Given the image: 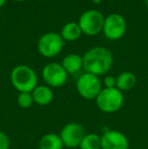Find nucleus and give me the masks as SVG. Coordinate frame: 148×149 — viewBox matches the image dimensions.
Instances as JSON below:
<instances>
[{"instance_id": "nucleus-1", "label": "nucleus", "mask_w": 148, "mask_h": 149, "mask_svg": "<svg viewBox=\"0 0 148 149\" xmlns=\"http://www.w3.org/2000/svg\"><path fill=\"white\" fill-rule=\"evenodd\" d=\"M83 69L85 72L97 76L104 75L112 68L114 57L109 49L97 46L85 52L82 56Z\"/></svg>"}, {"instance_id": "nucleus-2", "label": "nucleus", "mask_w": 148, "mask_h": 149, "mask_svg": "<svg viewBox=\"0 0 148 149\" xmlns=\"http://www.w3.org/2000/svg\"><path fill=\"white\" fill-rule=\"evenodd\" d=\"M10 81L19 92H32L38 86L36 71L28 65H17L10 72Z\"/></svg>"}, {"instance_id": "nucleus-3", "label": "nucleus", "mask_w": 148, "mask_h": 149, "mask_svg": "<svg viewBox=\"0 0 148 149\" xmlns=\"http://www.w3.org/2000/svg\"><path fill=\"white\" fill-rule=\"evenodd\" d=\"M94 100L99 110L107 114H112L118 112L123 107L124 95L123 92L120 91L117 87L115 88L104 87Z\"/></svg>"}, {"instance_id": "nucleus-4", "label": "nucleus", "mask_w": 148, "mask_h": 149, "mask_svg": "<svg viewBox=\"0 0 148 149\" xmlns=\"http://www.w3.org/2000/svg\"><path fill=\"white\" fill-rule=\"evenodd\" d=\"M64 44L65 42L60 33L48 31L40 37L38 41V51L43 57L53 58L61 53Z\"/></svg>"}, {"instance_id": "nucleus-5", "label": "nucleus", "mask_w": 148, "mask_h": 149, "mask_svg": "<svg viewBox=\"0 0 148 149\" xmlns=\"http://www.w3.org/2000/svg\"><path fill=\"white\" fill-rule=\"evenodd\" d=\"M76 89L81 97L85 100H95L103 89V83L99 76L84 72L77 79Z\"/></svg>"}, {"instance_id": "nucleus-6", "label": "nucleus", "mask_w": 148, "mask_h": 149, "mask_svg": "<svg viewBox=\"0 0 148 149\" xmlns=\"http://www.w3.org/2000/svg\"><path fill=\"white\" fill-rule=\"evenodd\" d=\"M105 16L97 9H89L84 11L79 17L78 22L82 33L87 36H95L103 31Z\"/></svg>"}, {"instance_id": "nucleus-7", "label": "nucleus", "mask_w": 148, "mask_h": 149, "mask_svg": "<svg viewBox=\"0 0 148 149\" xmlns=\"http://www.w3.org/2000/svg\"><path fill=\"white\" fill-rule=\"evenodd\" d=\"M42 77L46 84L50 87H61L66 83L68 74L64 70L61 63L51 62L44 66Z\"/></svg>"}, {"instance_id": "nucleus-8", "label": "nucleus", "mask_w": 148, "mask_h": 149, "mask_svg": "<svg viewBox=\"0 0 148 149\" xmlns=\"http://www.w3.org/2000/svg\"><path fill=\"white\" fill-rule=\"evenodd\" d=\"M127 31L126 19L120 13H111L105 17L103 33L111 41L120 40Z\"/></svg>"}, {"instance_id": "nucleus-9", "label": "nucleus", "mask_w": 148, "mask_h": 149, "mask_svg": "<svg viewBox=\"0 0 148 149\" xmlns=\"http://www.w3.org/2000/svg\"><path fill=\"white\" fill-rule=\"evenodd\" d=\"M85 135V130L79 123L71 122L62 128L59 136L61 138L63 145L67 148L79 147L83 137Z\"/></svg>"}, {"instance_id": "nucleus-10", "label": "nucleus", "mask_w": 148, "mask_h": 149, "mask_svg": "<svg viewBox=\"0 0 148 149\" xmlns=\"http://www.w3.org/2000/svg\"><path fill=\"white\" fill-rule=\"evenodd\" d=\"M101 149H129V140L118 130H108L101 136Z\"/></svg>"}, {"instance_id": "nucleus-11", "label": "nucleus", "mask_w": 148, "mask_h": 149, "mask_svg": "<svg viewBox=\"0 0 148 149\" xmlns=\"http://www.w3.org/2000/svg\"><path fill=\"white\" fill-rule=\"evenodd\" d=\"M34 102L39 106H47L53 100V90L48 85H39L32 91Z\"/></svg>"}, {"instance_id": "nucleus-12", "label": "nucleus", "mask_w": 148, "mask_h": 149, "mask_svg": "<svg viewBox=\"0 0 148 149\" xmlns=\"http://www.w3.org/2000/svg\"><path fill=\"white\" fill-rule=\"evenodd\" d=\"M61 65L67 74H75L83 68L82 56L79 54H68L63 58Z\"/></svg>"}, {"instance_id": "nucleus-13", "label": "nucleus", "mask_w": 148, "mask_h": 149, "mask_svg": "<svg viewBox=\"0 0 148 149\" xmlns=\"http://www.w3.org/2000/svg\"><path fill=\"white\" fill-rule=\"evenodd\" d=\"M116 87L122 92L132 89L137 82V78L135 74L130 71H124V72L120 73L116 77Z\"/></svg>"}, {"instance_id": "nucleus-14", "label": "nucleus", "mask_w": 148, "mask_h": 149, "mask_svg": "<svg viewBox=\"0 0 148 149\" xmlns=\"http://www.w3.org/2000/svg\"><path fill=\"white\" fill-rule=\"evenodd\" d=\"M81 35H82V31H81L78 22H70L68 24H64L61 30V33H60V36L64 40V42L76 41L80 38Z\"/></svg>"}, {"instance_id": "nucleus-15", "label": "nucleus", "mask_w": 148, "mask_h": 149, "mask_svg": "<svg viewBox=\"0 0 148 149\" xmlns=\"http://www.w3.org/2000/svg\"><path fill=\"white\" fill-rule=\"evenodd\" d=\"M61 138L56 133L45 134L39 141V149H63Z\"/></svg>"}, {"instance_id": "nucleus-16", "label": "nucleus", "mask_w": 148, "mask_h": 149, "mask_svg": "<svg viewBox=\"0 0 148 149\" xmlns=\"http://www.w3.org/2000/svg\"><path fill=\"white\" fill-rule=\"evenodd\" d=\"M80 149H101V136L95 133L85 134L81 141Z\"/></svg>"}, {"instance_id": "nucleus-17", "label": "nucleus", "mask_w": 148, "mask_h": 149, "mask_svg": "<svg viewBox=\"0 0 148 149\" xmlns=\"http://www.w3.org/2000/svg\"><path fill=\"white\" fill-rule=\"evenodd\" d=\"M17 104L22 109H28L34 104L32 92H19L17 95Z\"/></svg>"}, {"instance_id": "nucleus-18", "label": "nucleus", "mask_w": 148, "mask_h": 149, "mask_svg": "<svg viewBox=\"0 0 148 149\" xmlns=\"http://www.w3.org/2000/svg\"><path fill=\"white\" fill-rule=\"evenodd\" d=\"M10 140L9 137L4 132L0 131V149H9Z\"/></svg>"}, {"instance_id": "nucleus-19", "label": "nucleus", "mask_w": 148, "mask_h": 149, "mask_svg": "<svg viewBox=\"0 0 148 149\" xmlns=\"http://www.w3.org/2000/svg\"><path fill=\"white\" fill-rule=\"evenodd\" d=\"M116 77L112 76V75H108L104 79V85H105L106 88H115L116 87Z\"/></svg>"}, {"instance_id": "nucleus-20", "label": "nucleus", "mask_w": 148, "mask_h": 149, "mask_svg": "<svg viewBox=\"0 0 148 149\" xmlns=\"http://www.w3.org/2000/svg\"><path fill=\"white\" fill-rule=\"evenodd\" d=\"M5 2H6V0H0V8L5 4Z\"/></svg>"}, {"instance_id": "nucleus-21", "label": "nucleus", "mask_w": 148, "mask_h": 149, "mask_svg": "<svg viewBox=\"0 0 148 149\" xmlns=\"http://www.w3.org/2000/svg\"><path fill=\"white\" fill-rule=\"evenodd\" d=\"M14 1H17V2H22V1H26V0H14Z\"/></svg>"}, {"instance_id": "nucleus-22", "label": "nucleus", "mask_w": 148, "mask_h": 149, "mask_svg": "<svg viewBox=\"0 0 148 149\" xmlns=\"http://www.w3.org/2000/svg\"><path fill=\"white\" fill-rule=\"evenodd\" d=\"M146 3H147V4H148V0H146Z\"/></svg>"}]
</instances>
